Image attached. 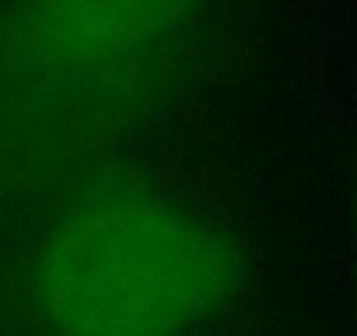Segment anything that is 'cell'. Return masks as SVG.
Masks as SVG:
<instances>
[{
	"instance_id": "1",
	"label": "cell",
	"mask_w": 357,
	"mask_h": 336,
	"mask_svg": "<svg viewBox=\"0 0 357 336\" xmlns=\"http://www.w3.org/2000/svg\"><path fill=\"white\" fill-rule=\"evenodd\" d=\"M238 287L231 238L190 204L105 186L50 231L39 308L56 336H193Z\"/></svg>"
},
{
	"instance_id": "2",
	"label": "cell",
	"mask_w": 357,
	"mask_h": 336,
	"mask_svg": "<svg viewBox=\"0 0 357 336\" xmlns=\"http://www.w3.org/2000/svg\"><path fill=\"white\" fill-rule=\"evenodd\" d=\"M204 0H22L8 22V56L53 88L123 77L183 32Z\"/></svg>"
}]
</instances>
